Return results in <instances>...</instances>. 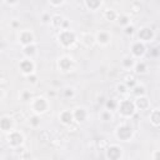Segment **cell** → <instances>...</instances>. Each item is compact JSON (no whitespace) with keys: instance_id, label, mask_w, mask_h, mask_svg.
<instances>
[{"instance_id":"cell-1","label":"cell","mask_w":160,"mask_h":160,"mask_svg":"<svg viewBox=\"0 0 160 160\" xmlns=\"http://www.w3.org/2000/svg\"><path fill=\"white\" fill-rule=\"evenodd\" d=\"M116 109H118L119 114L124 118H131L136 111L135 104L130 99H124V100L118 101V108Z\"/></svg>"},{"instance_id":"cell-2","label":"cell","mask_w":160,"mask_h":160,"mask_svg":"<svg viewBox=\"0 0 160 160\" xmlns=\"http://www.w3.org/2000/svg\"><path fill=\"white\" fill-rule=\"evenodd\" d=\"M58 39L64 48H69L76 41V35L70 29H61V31L58 35Z\"/></svg>"},{"instance_id":"cell-3","label":"cell","mask_w":160,"mask_h":160,"mask_svg":"<svg viewBox=\"0 0 160 160\" xmlns=\"http://www.w3.org/2000/svg\"><path fill=\"white\" fill-rule=\"evenodd\" d=\"M116 138L121 141H129L132 136V129L130 125L128 124H122V125H119L118 129H116V132H115Z\"/></svg>"},{"instance_id":"cell-4","label":"cell","mask_w":160,"mask_h":160,"mask_svg":"<svg viewBox=\"0 0 160 160\" xmlns=\"http://www.w3.org/2000/svg\"><path fill=\"white\" fill-rule=\"evenodd\" d=\"M31 108H32L34 114L40 115V114H44V112L48 110V108H49V102H48V100H46L45 98H36V99L32 100V102H31Z\"/></svg>"},{"instance_id":"cell-5","label":"cell","mask_w":160,"mask_h":160,"mask_svg":"<svg viewBox=\"0 0 160 160\" xmlns=\"http://www.w3.org/2000/svg\"><path fill=\"white\" fill-rule=\"evenodd\" d=\"M8 142L10 144V146L18 148V146L22 145V142H24V135L20 131L10 130L9 131V135H8Z\"/></svg>"},{"instance_id":"cell-6","label":"cell","mask_w":160,"mask_h":160,"mask_svg":"<svg viewBox=\"0 0 160 160\" xmlns=\"http://www.w3.org/2000/svg\"><path fill=\"white\" fill-rule=\"evenodd\" d=\"M130 50H131V56H132L134 59L142 58V56L145 55V52H146L145 42H142V41H140V40H139V41H135V42H132Z\"/></svg>"},{"instance_id":"cell-7","label":"cell","mask_w":160,"mask_h":160,"mask_svg":"<svg viewBox=\"0 0 160 160\" xmlns=\"http://www.w3.org/2000/svg\"><path fill=\"white\" fill-rule=\"evenodd\" d=\"M19 68H20L21 72L26 76V75H30V74L34 72V70H35V64H34V61H32L30 58H26V59H22V60L20 61Z\"/></svg>"},{"instance_id":"cell-8","label":"cell","mask_w":160,"mask_h":160,"mask_svg":"<svg viewBox=\"0 0 160 160\" xmlns=\"http://www.w3.org/2000/svg\"><path fill=\"white\" fill-rule=\"evenodd\" d=\"M19 42H20L22 46L34 44V42H35V36H34L32 31H30V30H22V31L20 32V35H19Z\"/></svg>"},{"instance_id":"cell-9","label":"cell","mask_w":160,"mask_h":160,"mask_svg":"<svg viewBox=\"0 0 160 160\" xmlns=\"http://www.w3.org/2000/svg\"><path fill=\"white\" fill-rule=\"evenodd\" d=\"M138 36H139V40L142 41V42L151 41L152 38H154V30L149 26H144L138 31Z\"/></svg>"},{"instance_id":"cell-10","label":"cell","mask_w":160,"mask_h":160,"mask_svg":"<svg viewBox=\"0 0 160 160\" xmlns=\"http://www.w3.org/2000/svg\"><path fill=\"white\" fill-rule=\"evenodd\" d=\"M121 152H122V149L118 145H110L108 149H106V158L108 159H111V160H118L121 158Z\"/></svg>"},{"instance_id":"cell-11","label":"cell","mask_w":160,"mask_h":160,"mask_svg":"<svg viewBox=\"0 0 160 160\" xmlns=\"http://www.w3.org/2000/svg\"><path fill=\"white\" fill-rule=\"evenodd\" d=\"M58 66L61 71L66 72V71H70L71 70V66H72V59L70 56H61L59 60H58Z\"/></svg>"},{"instance_id":"cell-12","label":"cell","mask_w":160,"mask_h":160,"mask_svg":"<svg viewBox=\"0 0 160 160\" xmlns=\"http://www.w3.org/2000/svg\"><path fill=\"white\" fill-rule=\"evenodd\" d=\"M72 116H74V121L81 124V122H84L86 120L88 112H86V110L82 106H78V108H75L72 110Z\"/></svg>"},{"instance_id":"cell-13","label":"cell","mask_w":160,"mask_h":160,"mask_svg":"<svg viewBox=\"0 0 160 160\" xmlns=\"http://www.w3.org/2000/svg\"><path fill=\"white\" fill-rule=\"evenodd\" d=\"M110 40H111L110 34H109L108 31H104V30L99 31V32L96 34V36H95V41H96L99 45H102V46L109 45V44H110Z\"/></svg>"},{"instance_id":"cell-14","label":"cell","mask_w":160,"mask_h":160,"mask_svg":"<svg viewBox=\"0 0 160 160\" xmlns=\"http://www.w3.org/2000/svg\"><path fill=\"white\" fill-rule=\"evenodd\" d=\"M59 119H60V121H61L64 125H66V126L71 125V124L74 122L72 111H70V110H62V111L60 112V115H59Z\"/></svg>"},{"instance_id":"cell-15","label":"cell","mask_w":160,"mask_h":160,"mask_svg":"<svg viewBox=\"0 0 160 160\" xmlns=\"http://www.w3.org/2000/svg\"><path fill=\"white\" fill-rule=\"evenodd\" d=\"M0 129L2 131L9 132L12 129V119L10 116H2V118H0Z\"/></svg>"},{"instance_id":"cell-16","label":"cell","mask_w":160,"mask_h":160,"mask_svg":"<svg viewBox=\"0 0 160 160\" xmlns=\"http://www.w3.org/2000/svg\"><path fill=\"white\" fill-rule=\"evenodd\" d=\"M134 104H135V108H136V109H140V110H145V109H148L149 105H150V102H149V100H148V98H146L145 95L136 98V100L134 101Z\"/></svg>"},{"instance_id":"cell-17","label":"cell","mask_w":160,"mask_h":160,"mask_svg":"<svg viewBox=\"0 0 160 160\" xmlns=\"http://www.w3.org/2000/svg\"><path fill=\"white\" fill-rule=\"evenodd\" d=\"M130 90H131V94H132L135 98L146 95V89H145V86H144V85H140V84H138V82H136Z\"/></svg>"},{"instance_id":"cell-18","label":"cell","mask_w":160,"mask_h":160,"mask_svg":"<svg viewBox=\"0 0 160 160\" xmlns=\"http://www.w3.org/2000/svg\"><path fill=\"white\" fill-rule=\"evenodd\" d=\"M134 71H135V74H145L146 72V70H148V65H146V62L145 61H135V64H134Z\"/></svg>"},{"instance_id":"cell-19","label":"cell","mask_w":160,"mask_h":160,"mask_svg":"<svg viewBox=\"0 0 160 160\" xmlns=\"http://www.w3.org/2000/svg\"><path fill=\"white\" fill-rule=\"evenodd\" d=\"M22 52H24V55H26L28 58L31 59L36 54V45L35 44H30V45L22 46Z\"/></svg>"},{"instance_id":"cell-20","label":"cell","mask_w":160,"mask_h":160,"mask_svg":"<svg viewBox=\"0 0 160 160\" xmlns=\"http://www.w3.org/2000/svg\"><path fill=\"white\" fill-rule=\"evenodd\" d=\"M135 61H136V60H135L132 56H130V55H129V56H124L122 60H121V65H122L124 69H128V70H129V69H132V68H134Z\"/></svg>"},{"instance_id":"cell-21","label":"cell","mask_w":160,"mask_h":160,"mask_svg":"<svg viewBox=\"0 0 160 160\" xmlns=\"http://www.w3.org/2000/svg\"><path fill=\"white\" fill-rule=\"evenodd\" d=\"M101 2H102V0H85V5H86V8L90 9V10H92V11L98 10V9L100 8Z\"/></svg>"},{"instance_id":"cell-22","label":"cell","mask_w":160,"mask_h":160,"mask_svg":"<svg viewBox=\"0 0 160 160\" xmlns=\"http://www.w3.org/2000/svg\"><path fill=\"white\" fill-rule=\"evenodd\" d=\"M150 121L152 122L154 126H159L160 124V114H159V110L155 109L150 112Z\"/></svg>"},{"instance_id":"cell-23","label":"cell","mask_w":160,"mask_h":160,"mask_svg":"<svg viewBox=\"0 0 160 160\" xmlns=\"http://www.w3.org/2000/svg\"><path fill=\"white\" fill-rule=\"evenodd\" d=\"M62 20H64V18H62L61 15H54V16H51L50 24H51L52 26H55V28H61Z\"/></svg>"},{"instance_id":"cell-24","label":"cell","mask_w":160,"mask_h":160,"mask_svg":"<svg viewBox=\"0 0 160 160\" xmlns=\"http://www.w3.org/2000/svg\"><path fill=\"white\" fill-rule=\"evenodd\" d=\"M116 21H118V24L119 25H121V26H126V25H129L130 24V19H129V16L128 15H118L116 16Z\"/></svg>"},{"instance_id":"cell-25","label":"cell","mask_w":160,"mask_h":160,"mask_svg":"<svg viewBox=\"0 0 160 160\" xmlns=\"http://www.w3.org/2000/svg\"><path fill=\"white\" fill-rule=\"evenodd\" d=\"M105 108L108 109V110H110V111H112V110H116V108H118V101L115 100V99H109V100H105Z\"/></svg>"},{"instance_id":"cell-26","label":"cell","mask_w":160,"mask_h":160,"mask_svg":"<svg viewBox=\"0 0 160 160\" xmlns=\"http://www.w3.org/2000/svg\"><path fill=\"white\" fill-rule=\"evenodd\" d=\"M116 16H118L116 11H115V10H111V9H109V10H105V12H104V18H105L106 20H109V21L116 20Z\"/></svg>"},{"instance_id":"cell-27","label":"cell","mask_w":160,"mask_h":160,"mask_svg":"<svg viewBox=\"0 0 160 160\" xmlns=\"http://www.w3.org/2000/svg\"><path fill=\"white\" fill-rule=\"evenodd\" d=\"M116 91L121 95H126L129 92V88L125 85V82H120V84L116 85Z\"/></svg>"},{"instance_id":"cell-28","label":"cell","mask_w":160,"mask_h":160,"mask_svg":"<svg viewBox=\"0 0 160 160\" xmlns=\"http://www.w3.org/2000/svg\"><path fill=\"white\" fill-rule=\"evenodd\" d=\"M29 124H30L32 128H38V126L40 125V116H39L38 114H34V115L30 118Z\"/></svg>"},{"instance_id":"cell-29","label":"cell","mask_w":160,"mask_h":160,"mask_svg":"<svg viewBox=\"0 0 160 160\" xmlns=\"http://www.w3.org/2000/svg\"><path fill=\"white\" fill-rule=\"evenodd\" d=\"M82 42H84L86 46H90V45H92V44L95 42V38H94L92 35L88 34V35H85V36H84V39H82Z\"/></svg>"},{"instance_id":"cell-30","label":"cell","mask_w":160,"mask_h":160,"mask_svg":"<svg viewBox=\"0 0 160 160\" xmlns=\"http://www.w3.org/2000/svg\"><path fill=\"white\" fill-rule=\"evenodd\" d=\"M100 116H101V119L104 120V121H109V120H111L112 119V114H111V111L110 110H104V111H101V114H100Z\"/></svg>"},{"instance_id":"cell-31","label":"cell","mask_w":160,"mask_h":160,"mask_svg":"<svg viewBox=\"0 0 160 160\" xmlns=\"http://www.w3.org/2000/svg\"><path fill=\"white\" fill-rule=\"evenodd\" d=\"M124 32L126 34V35H132L134 32H135V28L132 26V25H126V26H124Z\"/></svg>"},{"instance_id":"cell-32","label":"cell","mask_w":160,"mask_h":160,"mask_svg":"<svg viewBox=\"0 0 160 160\" xmlns=\"http://www.w3.org/2000/svg\"><path fill=\"white\" fill-rule=\"evenodd\" d=\"M21 100H24V101H29V100H31V92L30 91H28V90H24L22 92H21Z\"/></svg>"},{"instance_id":"cell-33","label":"cell","mask_w":160,"mask_h":160,"mask_svg":"<svg viewBox=\"0 0 160 160\" xmlns=\"http://www.w3.org/2000/svg\"><path fill=\"white\" fill-rule=\"evenodd\" d=\"M64 95H65L66 98H72V96L75 95V91H74L72 88H66V89L64 90Z\"/></svg>"},{"instance_id":"cell-34","label":"cell","mask_w":160,"mask_h":160,"mask_svg":"<svg viewBox=\"0 0 160 160\" xmlns=\"http://www.w3.org/2000/svg\"><path fill=\"white\" fill-rule=\"evenodd\" d=\"M41 21H42V24H50V21H51V16H50V14H42V16H41Z\"/></svg>"},{"instance_id":"cell-35","label":"cell","mask_w":160,"mask_h":160,"mask_svg":"<svg viewBox=\"0 0 160 160\" xmlns=\"http://www.w3.org/2000/svg\"><path fill=\"white\" fill-rule=\"evenodd\" d=\"M26 78H28V81L29 82H31V84H36V75L32 72V74H30V75H26Z\"/></svg>"},{"instance_id":"cell-36","label":"cell","mask_w":160,"mask_h":160,"mask_svg":"<svg viewBox=\"0 0 160 160\" xmlns=\"http://www.w3.org/2000/svg\"><path fill=\"white\" fill-rule=\"evenodd\" d=\"M64 1H65V0H49V2H50L52 6H59V5H61Z\"/></svg>"},{"instance_id":"cell-37","label":"cell","mask_w":160,"mask_h":160,"mask_svg":"<svg viewBox=\"0 0 160 160\" xmlns=\"http://www.w3.org/2000/svg\"><path fill=\"white\" fill-rule=\"evenodd\" d=\"M151 55L152 56H158V48H154V49H151Z\"/></svg>"},{"instance_id":"cell-38","label":"cell","mask_w":160,"mask_h":160,"mask_svg":"<svg viewBox=\"0 0 160 160\" xmlns=\"http://www.w3.org/2000/svg\"><path fill=\"white\" fill-rule=\"evenodd\" d=\"M6 1V4H9V5H15L16 2H18V0H5Z\"/></svg>"},{"instance_id":"cell-39","label":"cell","mask_w":160,"mask_h":160,"mask_svg":"<svg viewBox=\"0 0 160 160\" xmlns=\"http://www.w3.org/2000/svg\"><path fill=\"white\" fill-rule=\"evenodd\" d=\"M99 102H105V99H104V96L99 98Z\"/></svg>"},{"instance_id":"cell-40","label":"cell","mask_w":160,"mask_h":160,"mask_svg":"<svg viewBox=\"0 0 160 160\" xmlns=\"http://www.w3.org/2000/svg\"><path fill=\"white\" fill-rule=\"evenodd\" d=\"M18 25H19V22H16V21H14V22H12V26H14V28H15V26H18Z\"/></svg>"},{"instance_id":"cell-41","label":"cell","mask_w":160,"mask_h":160,"mask_svg":"<svg viewBox=\"0 0 160 160\" xmlns=\"http://www.w3.org/2000/svg\"><path fill=\"white\" fill-rule=\"evenodd\" d=\"M49 95H51V96H54V95H55V92H54V91H49Z\"/></svg>"}]
</instances>
